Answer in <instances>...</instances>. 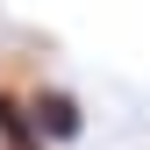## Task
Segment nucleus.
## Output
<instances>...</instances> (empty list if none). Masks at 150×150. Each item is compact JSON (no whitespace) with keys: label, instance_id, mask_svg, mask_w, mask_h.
<instances>
[{"label":"nucleus","instance_id":"nucleus-2","mask_svg":"<svg viewBox=\"0 0 150 150\" xmlns=\"http://www.w3.org/2000/svg\"><path fill=\"white\" fill-rule=\"evenodd\" d=\"M0 150H50L43 136H36V122H29V107L14 100V93H0Z\"/></svg>","mask_w":150,"mask_h":150},{"label":"nucleus","instance_id":"nucleus-1","mask_svg":"<svg viewBox=\"0 0 150 150\" xmlns=\"http://www.w3.org/2000/svg\"><path fill=\"white\" fill-rule=\"evenodd\" d=\"M22 107H29L36 136H43L50 150H64V143H79V136H86V107L71 100L64 86H36V93H22Z\"/></svg>","mask_w":150,"mask_h":150}]
</instances>
